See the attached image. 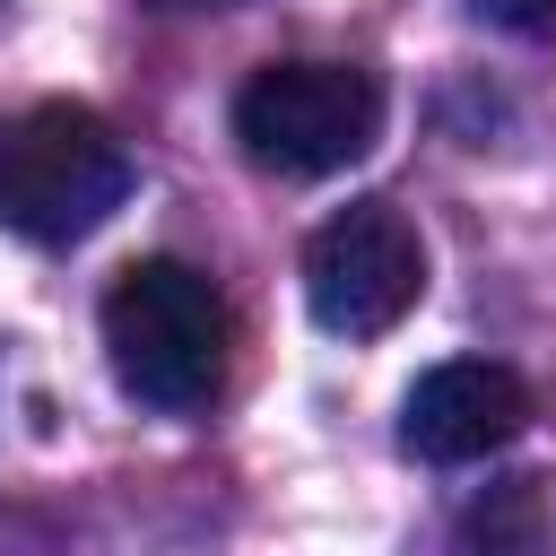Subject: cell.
I'll return each instance as SVG.
<instances>
[{"instance_id":"6da1fadb","label":"cell","mask_w":556,"mask_h":556,"mask_svg":"<svg viewBox=\"0 0 556 556\" xmlns=\"http://www.w3.org/2000/svg\"><path fill=\"white\" fill-rule=\"evenodd\" d=\"M226 295L191 261H130L104 287V365L139 408H208L226 382Z\"/></svg>"},{"instance_id":"7a4b0ae2","label":"cell","mask_w":556,"mask_h":556,"mask_svg":"<svg viewBox=\"0 0 556 556\" xmlns=\"http://www.w3.org/2000/svg\"><path fill=\"white\" fill-rule=\"evenodd\" d=\"M130 200V148L104 113L52 96L0 122V226L26 243H78Z\"/></svg>"},{"instance_id":"3957f363","label":"cell","mask_w":556,"mask_h":556,"mask_svg":"<svg viewBox=\"0 0 556 556\" xmlns=\"http://www.w3.org/2000/svg\"><path fill=\"white\" fill-rule=\"evenodd\" d=\"M382 130V87L374 70H348V61H269L243 78L235 96V139L252 165L269 174H339L374 148Z\"/></svg>"},{"instance_id":"277c9868","label":"cell","mask_w":556,"mask_h":556,"mask_svg":"<svg viewBox=\"0 0 556 556\" xmlns=\"http://www.w3.org/2000/svg\"><path fill=\"white\" fill-rule=\"evenodd\" d=\"M426 295V243L391 200H356L304 243V304L330 339H382Z\"/></svg>"},{"instance_id":"5b68a950","label":"cell","mask_w":556,"mask_h":556,"mask_svg":"<svg viewBox=\"0 0 556 556\" xmlns=\"http://www.w3.org/2000/svg\"><path fill=\"white\" fill-rule=\"evenodd\" d=\"M521 426H530V382L513 365H486V356H452V365L417 374L408 400H400V443L417 460H434V469L486 460Z\"/></svg>"},{"instance_id":"8992f818","label":"cell","mask_w":556,"mask_h":556,"mask_svg":"<svg viewBox=\"0 0 556 556\" xmlns=\"http://www.w3.org/2000/svg\"><path fill=\"white\" fill-rule=\"evenodd\" d=\"M486 17H504V26H521V35H547L556 26V0H478Z\"/></svg>"},{"instance_id":"52a82bcc","label":"cell","mask_w":556,"mask_h":556,"mask_svg":"<svg viewBox=\"0 0 556 556\" xmlns=\"http://www.w3.org/2000/svg\"><path fill=\"white\" fill-rule=\"evenodd\" d=\"M156 9H217V0H156Z\"/></svg>"}]
</instances>
